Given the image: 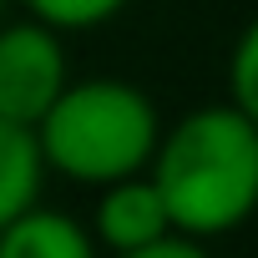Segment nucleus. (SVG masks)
Listing matches in <instances>:
<instances>
[{
    "label": "nucleus",
    "mask_w": 258,
    "mask_h": 258,
    "mask_svg": "<svg viewBox=\"0 0 258 258\" xmlns=\"http://www.w3.org/2000/svg\"><path fill=\"white\" fill-rule=\"evenodd\" d=\"M116 258H213V253H208V243H198V238H187V233H167V238H157V243H147V248L116 253Z\"/></svg>",
    "instance_id": "1a4fd4ad"
},
{
    "label": "nucleus",
    "mask_w": 258,
    "mask_h": 258,
    "mask_svg": "<svg viewBox=\"0 0 258 258\" xmlns=\"http://www.w3.org/2000/svg\"><path fill=\"white\" fill-rule=\"evenodd\" d=\"M0 16H6V0H0Z\"/></svg>",
    "instance_id": "9d476101"
},
{
    "label": "nucleus",
    "mask_w": 258,
    "mask_h": 258,
    "mask_svg": "<svg viewBox=\"0 0 258 258\" xmlns=\"http://www.w3.org/2000/svg\"><path fill=\"white\" fill-rule=\"evenodd\" d=\"M0 258H96V238L71 213L36 203L0 228Z\"/></svg>",
    "instance_id": "39448f33"
},
{
    "label": "nucleus",
    "mask_w": 258,
    "mask_h": 258,
    "mask_svg": "<svg viewBox=\"0 0 258 258\" xmlns=\"http://www.w3.org/2000/svg\"><path fill=\"white\" fill-rule=\"evenodd\" d=\"M66 81H71V61H66L61 31H51L31 16H21V21L0 16V116L36 126Z\"/></svg>",
    "instance_id": "7ed1b4c3"
},
{
    "label": "nucleus",
    "mask_w": 258,
    "mask_h": 258,
    "mask_svg": "<svg viewBox=\"0 0 258 258\" xmlns=\"http://www.w3.org/2000/svg\"><path fill=\"white\" fill-rule=\"evenodd\" d=\"M228 106L258 116V26H248L228 56Z\"/></svg>",
    "instance_id": "6e6552de"
},
{
    "label": "nucleus",
    "mask_w": 258,
    "mask_h": 258,
    "mask_svg": "<svg viewBox=\"0 0 258 258\" xmlns=\"http://www.w3.org/2000/svg\"><path fill=\"white\" fill-rule=\"evenodd\" d=\"M46 172L76 187H106L116 177L147 172L152 147L162 137L157 101L121 76L66 81L61 96L31 126Z\"/></svg>",
    "instance_id": "f03ea898"
},
{
    "label": "nucleus",
    "mask_w": 258,
    "mask_h": 258,
    "mask_svg": "<svg viewBox=\"0 0 258 258\" xmlns=\"http://www.w3.org/2000/svg\"><path fill=\"white\" fill-rule=\"evenodd\" d=\"M41 182H46V162L36 132L0 116V228L41 203Z\"/></svg>",
    "instance_id": "423d86ee"
},
{
    "label": "nucleus",
    "mask_w": 258,
    "mask_h": 258,
    "mask_svg": "<svg viewBox=\"0 0 258 258\" xmlns=\"http://www.w3.org/2000/svg\"><path fill=\"white\" fill-rule=\"evenodd\" d=\"M86 233L106 253H132V248H147V243L167 238L172 223H167V208H162L152 177L132 172V177H116V182L96 187V208H91Z\"/></svg>",
    "instance_id": "20e7f679"
},
{
    "label": "nucleus",
    "mask_w": 258,
    "mask_h": 258,
    "mask_svg": "<svg viewBox=\"0 0 258 258\" xmlns=\"http://www.w3.org/2000/svg\"><path fill=\"white\" fill-rule=\"evenodd\" d=\"M26 16L61 31V36H76V31H96L106 21H116L132 0H21Z\"/></svg>",
    "instance_id": "0eeeda50"
},
{
    "label": "nucleus",
    "mask_w": 258,
    "mask_h": 258,
    "mask_svg": "<svg viewBox=\"0 0 258 258\" xmlns=\"http://www.w3.org/2000/svg\"><path fill=\"white\" fill-rule=\"evenodd\" d=\"M147 177L167 208L172 233L198 243L238 233L258 203V116L228 101L177 116L162 126Z\"/></svg>",
    "instance_id": "f257e3e1"
}]
</instances>
